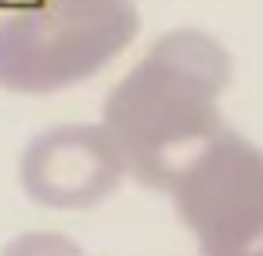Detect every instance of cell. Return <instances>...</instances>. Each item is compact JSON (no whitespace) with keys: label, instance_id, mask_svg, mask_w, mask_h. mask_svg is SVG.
<instances>
[{"label":"cell","instance_id":"obj_1","mask_svg":"<svg viewBox=\"0 0 263 256\" xmlns=\"http://www.w3.org/2000/svg\"><path fill=\"white\" fill-rule=\"evenodd\" d=\"M234 83V58L220 36L177 26L112 83L101 101V126L116 141L126 177L144 188L166 184L205 148L223 123V94Z\"/></svg>","mask_w":263,"mask_h":256},{"label":"cell","instance_id":"obj_2","mask_svg":"<svg viewBox=\"0 0 263 256\" xmlns=\"http://www.w3.org/2000/svg\"><path fill=\"white\" fill-rule=\"evenodd\" d=\"M141 33L134 0H29L0 11V90L47 98L90 83Z\"/></svg>","mask_w":263,"mask_h":256},{"label":"cell","instance_id":"obj_3","mask_svg":"<svg viewBox=\"0 0 263 256\" xmlns=\"http://www.w3.org/2000/svg\"><path fill=\"white\" fill-rule=\"evenodd\" d=\"M198 256H263V148L223 126L166 184Z\"/></svg>","mask_w":263,"mask_h":256},{"label":"cell","instance_id":"obj_4","mask_svg":"<svg viewBox=\"0 0 263 256\" xmlns=\"http://www.w3.org/2000/svg\"><path fill=\"white\" fill-rule=\"evenodd\" d=\"M126 180V162L101 123H54L36 130L18 155L22 195L54 213L105 206Z\"/></svg>","mask_w":263,"mask_h":256},{"label":"cell","instance_id":"obj_5","mask_svg":"<svg viewBox=\"0 0 263 256\" xmlns=\"http://www.w3.org/2000/svg\"><path fill=\"white\" fill-rule=\"evenodd\" d=\"M0 256H90L72 234L65 231H22L0 245Z\"/></svg>","mask_w":263,"mask_h":256},{"label":"cell","instance_id":"obj_6","mask_svg":"<svg viewBox=\"0 0 263 256\" xmlns=\"http://www.w3.org/2000/svg\"><path fill=\"white\" fill-rule=\"evenodd\" d=\"M0 4H4V0H0Z\"/></svg>","mask_w":263,"mask_h":256}]
</instances>
